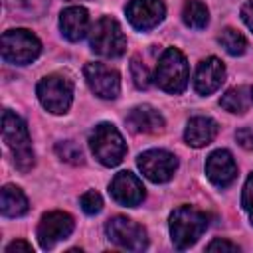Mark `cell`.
Listing matches in <instances>:
<instances>
[{"instance_id":"1f68e13d","label":"cell","mask_w":253,"mask_h":253,"mask_svg":"<svg viewBox=\"0 0 253 253\" xmlns=\"http://www.w3.org/2000/svg\"><path fill=\"white\" fill-rule=\"evenodd\" d=\"M67 2H89V0H67Z\"/></svg>"},{"instance_id":"277c9868","label":"cell","mask_w":253,"mask_h":253,"mask_svg":"<svg viewBox=\"0 0 253 253\" xmlns=\"http://www.w3.org/2000/svg\"><path fill=\"white\" fill-rule=\"evenodd\" d=\"M36 93L43 109L53 115H63L73 101V81L63 73H51L38 83Z\"/></svg>"},{"instance_id":"e0dca14e","label":"cell","mask_w":253,"mask_h":253,"mask_svg":"<svg viewBox=\"0 0 253 253\" xmlns=\"http://www.w3.org/2000/svg\"><path fill=\"white\" fill-rule=\"evenodd\" d=\"M59 28L65 40L79 42L89 32V12L81 6H69L59 16Z\"/></svg>"},{"instance_id":"ffe728a7","label":"cell","mask_w":253,"mask_h":253,"mask_svg":"<svg viewBox=\"0 0 253 253\" xmlns=\"http://www.w3.org/2000/svg\"><path fill=\"white\" fill-rule=\"evenodd\" d=\"M182 20L188 28H194V30H202L206 28L208 20H210V14H208V8L204 2L200 0H188L182 8Z\"/></svg>"},{"instance_id":"cb8c5ba5","label":"cell","mask_w":253,"mask_h":253,"mask_svg":"<svg viewBox=\"0 0 253 253\" xmlns=\"http://www.w3.org/2000/svg\"><path fill=\"white\" fill-rule=\"evenodd\" d=\"M55 152L57 156L63 160V162H69V164H83L85 162V156H83V150L77 142L73 140H61L55 144Z\"/></svg>"},{"instance_id":"f546056e","label":"cell","mask_w":253,"mask_h":253,"mask_svg":"<svg viewBox=\"0 0 253 253\" xmlns=\"http://www.w3.org/2000/svg\"><path fill=\"white\" fill-rule=\"evenodd\" d=\"M241 20L245 22V26L253 32V0H247L241 6Z\"/></svg>"},{"instance_id":"2e32d148","label":"cell","mask_w":253,"mask_h":253,"mask_svg":"<svg viewBox=\"0 0 253 253\" xmlns=\"http://www.w3.org/2000/svg\"><path fill=\"white\" fill-rule=\"evenodd\" d=\"M126 126L136 134H156L164 130V117L150 105H138L126 115Z\"/></svg>"},{"instance_id":"52a82bcc","label":"cell","mask_w":253,"mask_h":253,"mask_svg":"<svg viewBox=\"0 0 253 253\" xmlns=\"http://www.w3.org/2000/svg\"><path fill=\"white\" fill-rule=\"evenodd\" d=\"M91 49L103 57H121L126 51V40L119 22L111 16H103L91 30Z\"/></svg>"},{"instance_id":"ac0fdd59","label":"cell","mask_w":253,"mask_h":253,"mask_svg":"<svg viewBox=\"0 0 253 253\" xmlns=\"http://www.w3.org/2000/svg\"><path fill=\"white\" fill-rule=\"evenodd\" d=\"M217 123L210 117H194L188 121L186 130H184V140L194 146V148H202L206 144H210L215 136H217Z\"/></svg>"},{"instance_id":"7402d4cb","label":"cell","mask_w":253,"mask_h":253,"mask_svg":"<svg viewBox=\"0 0 253 253\" xmlns=\"http://www.w3.org/2000/svg\"><path fill=\"white\" fill-rule=\"evenodd\" d=\"M219 105H221L225 111L233 113V115H243V113L249 109V95H247V91H245L243 87L229 89V91H225V95L221 97Z\"/></svg>"},{"instance_id":"603a6c76","label":"cell","mask_w":253,"mask_h":253,"mask_svg":"<svg viewBox=\"0 0 253 253\" xmlns=\"http://www.w3.org/2000/svg\"><path fill=\"white\" fill-rule=\"evenodd\" d=\"M219 43L221 47L229 53V55H243L245 49H247V40L243 38L241 32L233 30V28H225L221 34H219Z\"/></svg>"},{"instance_id":"d6a6232c","label":"cell","mask_w":253,"mask_h":253,"mask_svg":"<svg viewBox=\"0 0 253 253\" xmlns=\"http://www.w3.org/2000/svg\"><path fill=\"white\" fill-rule=\"evenodd\" d=\"M251 99H253V89H251Z\"/></svg>"},{"instance_id":"4316f807","label":"cell","mask_w":253,"mask_h":253,"mask_svg":"<svg viewBox=\"0 0 253 253\" xmlns=\"http://www.w3.org/2000/svg\"><path fill=\"white\" fill-rule=\"evenodd\" d=\"M241 206H243L245 213L249 215V221L253 223V172L245 180V186H243V192H241Z\"/></svg>"},{"instance_id":"44dd1931","label":"cell","mask_w":253,"mask_h":253,"mask_svg":"<svg viewBox=\"0 0 253 253\" xmlns=\"http://www.w3.org/2000/svg\"><path fill=\"white\" fill-rule=\"evenodd\" d=\"M6 6L22 18H40L47 10L49 0H6Z\"/></svg>"},{"instance_id":"83f0119b","label":"cell","mask_w":253,"mask_h":253,"mask_svg":"<svg viewBox=\"0 0 253 253\" xmlns=\"http://www.w3.org/2000/svg\"><path fill=\"white\" fill-rule=\"evenodd\" d=\"M235 140L239 142V146H243L245 150H253V128L249 126H241L235 130Z\"/></svg>"},{"instance_id":"484cf974","label":"cell","mask_w":253,"mask_h":253,"mask_svg":"<svg viewBox=\"0 0 253 253\" xmlns=\"http://www.w3.org/2000/svg\"><path fill=\"white\" fill-rule=\"evenodd\" d=\"M79 204H81V210H83L85 213H89V215H95V213H99V211L103 210V198H101V194L95 192V190L85 192V194L79 198Z\"/></svg>"},{"instance_id":"8992f818","label":"cell","mask_w":253,"mask_h":253,"mask_svg":"<svg viewBox=\"0 0 253 253\" xmlns=\"http://www.w3.org/2000/svg\"><path fill=\"white\" fill-rule=\"evenodd\" d=\"M42 51L40 40L24 28L8 30L2 34V59L14 65L32 63Z\"/></svg>"},{"instance_id":"7a4b0ae2","label":"cell","mask_w":253,"mask_h":253,"mask_svg":"<svg viewBox=\"0 0 253 253\" xmlns=\"http://www.w3.org/2000/svg\"><path fill=\"white\" fill-rule=\"evenodd\" d=\"M208 215L192 206H180L170 213V235L176 249H188L194 245L208 227Z\"/></svg>"},{"instance_id":"5b68a950","label":"cell","mask_w":253,"mask_h":253,"mask_svg":"<svg viewBox=\"0 0 253 253\" xmlns=\"http://www.w3.org/2000/svg\"><path fill=\"white\" fill-rule=\"evenodd\" d=\"M89 144L95 158L105 166H117L126 152V144L121 132L111 123L97 125L89 134Z\"/></svg>"},{"instance_id":"f1b7e54d","label":"cell","mask_w":253,"mask_h":253,"mask_svg":"<svg viewBox=\"0 0 253 253\" xmlns=\"http://www.w3.org/2000/svg\"><path fill=\"white\" fill-rule=\"evenodd\" d=\"M208 251H239V247L231 241H225V239H213L208 243L206 247Z\"/></svg>"},{"instance_id":"d4e9b609","label":"cell","mask_w":253,"mask_h":253,"mask_svg":"<svg viewBox=\"0 0 253 253\" xmlns=\"http://www.w3.org/2000/svg\"><path fill=\"white\" fill-rule=\"evenodd\" d=\"M130 73H132V81L138 89H148L150 87V75H148V69L144 67V63L140 61L138 55H134L130 59Z\"/></svg>"},{"instance_id":"5bb4252c","label":"cell","mask_w":253,"mask_h":253,"mask_svg":"<svg viewBox=\"0 0 253 253\" xmlns=\"http://www.w3.org/2000/svg\"><path fill=\"white\" fill-rule=\"evenodd\" d=\"M109 192H111L115 202H119L123 206H128V208H134L144 200L142 182L132 172H126V170L115 174V178L109 186Z\"/></svg>"},{"instance_id":"7c38bea8","label":"cell","mask_w":253,"mask_h":253,"mask_svg":"<svg viewBox=\"0 0 253 253\" xmlns=\"http://www.w3.org/2000/svg\"><path fill=\"white\" fill-rule=\"evenodd\" d=\"M125 14L132 28L146 32L164 20L166 8L162 0H130L125 8Z\"/></svg>"},{"instance_id":"ba28073f","label":"cell","mask_w":253,"mask_h":253,"mask_svg":"<svg viewBox=\"0 0 253 253\" xmlns=\"http://www.w3.org/2000/svg\"><path fill=\"white\" fill-rule=\"evenodd\" d=\"M105 233L115 245L128 251H144L148 247V237L144 227L125 215L111 217L105 225Z\"/></svg>"},{"instance_id":"8fae6325","label":"cell","mask_w":253,"mask_h":253,"mask_svg":"<svg viewBox=\"0 0 253 253\" xmlns=\"http://www.w3.org/2000/svg\"><path fill=\"white\" fill-rule=\"evenodd\" d=\"M85 79L87 85L91 87V91L101 97V99H117L119 91H121V77L115 69L107 67L105 63H87L85 69Z\"/></svg>"},{"instance_id":"4fadbf2b","label":"cell","mask_w":253,"mask_h":253,"mask_svg":"<svg viewBox=\"0 0 253 253\" xmlns=\"http://www.w3.org/2000/svg\"><path fill=\"white\" fill-rule=\"evenodd\" d=\"M206 174L217 188H227L237 178V164L229 150H213L206 160Z\"/></svg>"},{"instance_id":"4dcf8cb0","label":"cell","mask_w":253,"mask_h":253,"mask_svg":"<svg viewBox=\"0 0 253 253\" xmlns=\"http://www.w3.org/2000/svg\"><path fill=\"white\" fill-rule=\"evenodd\" d=\"M14 251H26V253H30V251H32V245L18 239V241H12V243L6 247V253H14Z\"/></svg>"},{"instance_id":"9a60e30c","label":"cell","mask_w":253,"mask_h":253,"mask_svg":"<svg viewBox=\"0 0 253 253\" xmlns=\"http://www.w3.org/2000/svg\"><path fill=\"white\" fill-rule=\"evenodd\" d=\"M225 81V65L217 57L204 59L194 75V89L198 95H211Z\"/></svg>"},{"instance_id":"30bf717a","label":"cell","mask_w":253,"mask_h":253,"mask_svg":"<svg viewBox=\"0 0 253 253\" xmlns=\"http://www.w3.org/2000/svg\"><path fill=\"white\" fill-rule=\"evenodd\" d=\"M73 217L65 211L43 213L38 223V243L42 249H51L55 243L67 239L73 231Z\"/></svg>"},{"instance_id":"3957f363","label":"cell","mask_w":253,"mask_h":253,"mask_svg":"<svg viewBox=\"0 0 253 253\" xmlns=\"http://www.w3.org/2000/svg\"><path fill=\"white\" fill-rule=\"evenodd\" d=\"M188 77H190V69L184 53L176 47L164 49L154 69V83L162 91L178 95L188 87Z\"/></svg>"},{"instance_id":"9c48e42d","label":"cell","mask_w":253,"mask_h":253,"mask_svg":"<svg viewBox=\"0 0 253 253\" xmlns=\"http://www.w3.org/2000/svg\"><path fill=\"white\" fill-rule=\"evenodd\" d=\"M138 168L140 172L154 184H164L168 182L174 172L178 170V158L162 148H150L138 156Z\"/></svg>"},{"instance_id":"6da1fadb","label":"cell","mask_w":253,"mask_h":253,"mask_svg":"<svg viewBox=\"0 0 253 253\" xmlns=\"http://www.w3.org/2000/svg\"><path fill=\"white\" fill-rule=\"evenodd\" d=\"M2 136H4V142L8 144V148L14 154L16 168L20 172H30L32 166H34V162H36V158H34V150H32L28 126L10 109H6L2 113Z\"/></svg>"},{"instance_id":"d6986e66","label":"cell","mask_w":253,"mask_h":253,"mask_svg":"<svg viewBox=\"0 0 253 253\" xmlns=\"http://www.w3.org/2000/svg\"><path fill=\"white\" fill-rule=\"evenodd\" d=\"M0 210L6 217H22L30 210L28 198L18 186L8 184L2 188V194H0Z\"/></svg>"}]
</instances>
